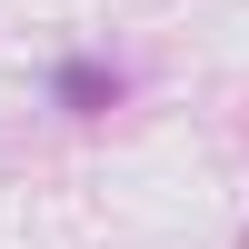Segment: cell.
Listing matches in <instances>:
<instances>
[{
  "label": "cell",
  "mask_w": 249,
  "mask_h": 249,
  "mask_svg": "<svg viewBox=\"0 0 249 249\" xmlns=\"http://www.w3.org/2000/svg\"><path fill=\"white\" fill-rule=\"evenodd\" d=\"M120 100V70H100V60H60V110H110Z\"/></svg>",
  "instance_id": "obj_1"
}]
</instances>
